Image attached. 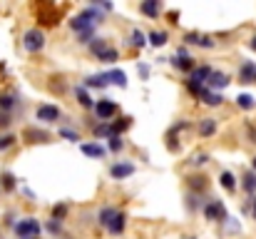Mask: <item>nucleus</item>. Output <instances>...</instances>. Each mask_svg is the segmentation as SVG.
I'll list each match as a JSON object with an SVG mask.
<instances>
[{
	"label": "nucleus",
	"instance_id": "20",
	"mask_svg": "<svg viewBox=\"0 0 256 239\" xmlns=\"http://www.w3.org/2000/svg\"><path fill=\"white\" fill-rule=\"evenodd\" d=\"M130 127H132V117H120L117 122H110V132L117 135V137H120L122 132H127Z\"/></svg>",
	"mask_w": 256,
	"mask_h": 239
},
{
	"label": "nucleus",
	"instance_id": "43",
	"mask_svg": "<svg viewBox=\"0 0 256 239\" xmlns=\"http://www.w3.org/2000/svg\"><path fill=\"white\" fill-rule=\"evenodd\" d=\"M246 209L252 212V217L256 219V194H254V197H249V204H246Z\"/></svg>",
	"mask_w": 256,
	"mask_h": 239
},
{
	"label": "nucleus",
	"instance_id": "24",
	"mask_svg": "<svg viewBox=\"0 0 256 239\" xmlns=\"http://www.w3.org/2000/svg\"><path fill=\"white\" fill-rule=\"evenodd\" d=\"M104 75H107V82H110V85L127 87V75H124L122 70H110V73H104Z\"/></svg>",
	"mask_w": 256,
	"mask_h": 239
},
{
	"label": "nucleus",
	"instance_id": "47",
	"mask_svg": "<svg viewBox=\"0 0 256 239\" xmlns=\"http://www.w3.org/2000/svg\"><path fill=\"white\" fill-rule=\"evenodd\" d=\"M30 239H40V237H30Z\"/></svg>",
	"mask_w": 256,
	"mask_h": 239
},
{
	"label": "nucleus",
	"instance_id": "32",
	"mask_svg": "<svg viewBox=\"0 0 256 239\" xmlns=\"http://www.w3.org/2000/svg\"><path fill=\"white\" fill-rule=\"evenodd\" d=\"M15 142H18V137H15L12 132H5V135H0V152L10 150V147H12Z\"/></svg>",
	"mask_w": 256,
	"mask_h": 239
},
{
	"label": "nucleus",
	"instance_id": "2",
	"mask_svg": "<svg viewBox=\"0 0 256 239\" xmlns=\"http://www.w3.org/2000/svg\"><path fill=\"white\" fill-rule=\"evenodd\" d=\"M40 222L35 219V217H22V219H18L15 224H12V232H15V237L18 239H30V237H40Z\"/></svg>",
	"mask_w": 256,
	"mask_h": 239
},
{
	"label": "nucleus",
	"instance_id": "41",
	"mask_svg": "<svg viewBox=\"0 0 256 239\" xmlns=\"http://www.w3.org/2000/svg\"><path fill=\"white\" fill-rule=\"evenodd\" d=\"M209 162V155H196V157H192V164L194 167H202V164H206Z\"/></svg>",
	"mask_w": 256,
	"mask_h": 239
},
{
	"label": "nucleus",
	"instance_id": "34",
	"mask_svg": "<svg viewBox=\"0 0 256 239\" xmlns=\"http://www.w3.org/2000/svg\"><path fill=\"white\" fill-rule=\"evenodd\" d=\"M92 135H94V137H112V132H110V122H100L97 127H92Z\"/></svg>",
	"mask_w": 256,
	"mask_h": 239
},
{
	"label": "nucleus",
	"instance_id": "44",
	"mask_svg": "<svg viewBox=\"0 0 256 239\" xmlns=\"http://www.w3.org/2000/svg\"><path fill=\"white\" fill-rule=\"evenodd\" d=\"M249 45H252V50H254V53H256V33H254V35H252V40H249Z\"/></svg>",
	"mask_w": 256,
	"mask_h": 239
},
{
	"label": "nucleus",
	"instance_id": "14",
	"mask_svg": "<svg viewBox=\"0 0 256 239\" xmlns=\"http://www.w3.org/2000/svg\"><path fill=\"white\" fill-rule=\"evenodd\" d=\"M72 92H75V100H78V105H80V107H85V110H94V100L87 95V90L82 87V85H75V90H72Z\"/></svg>",
	"mask_w": 256,
	"mask_h": 239
},
{
	"label": "nucleus",
	"instance_id": "33",
	"mask_svg": "<svg viewBox=\"0 0 256 239\" xmlns=\"http://www.w3.org/2000/svg\"><path fill=\"white\" fill-rule=\"evenodd\" d=\"M122 147H124L122 137H117V135L107 137V150H110V152H122Z\"/></svg>",
	"mask_w": 256,
	"mask_h": 239
},
{
	"label": "nucleus",
	"instance_id": "21",
	"mask_svg": "<svg viewBox=\"0 0 256 239\" xmlns=\"http://www.w3.org/2000/svg\"><path fill=\"white\" fill-rule=\"evenodd\" d=\"M110 82H107V75L104 73H100V75H90V78H85V85L82 87H94V90H104Z\"/></svg>",
	"mask_w": 256,
	"mask_h": 239
},
{
	"label": "nucleus",
	"instance_id": "7",
	"mask_svg": "<svg viewBox=\"0 0 256 239\" xmlns=\"http://www.w3.org/2000/svg\"><path fill=\"white\" fill-rule=\"evenodd\" d=\"M229 75L226 73H222V70H212V75L206 80V90H212V92H219V90H224V87H229Z\"/></svg>",
	"mask_w": 256,
	"mask_h": 239
},
{
	"label": "nucleus",
	"instance_id": "27",
	"mask_svg": "<svg viewBox=\"0 0 256 239\" xmlns=\"http://www.w3.org/2000/svg\"><path fill=\"white\" fill-rule=\"evenodd\" d=\"M0 189H5V192H12L15 189V177L10 172H2L0 174Z\"/></svg>",
	"mask_w": 256,
	"mask_h": 239
},
{
	"label": "nucleus",
	"instance_id": "13",
	"mask_svg": "<svg viewBox=\"0 0 256 239\" xmlns=\"http://www.w3.org/2000/svg\"><path fill=\"white\" fill-rule=\"evenodd\" d=\"M256 80V65L252 60H246V63H242V70H239V82H244V85H252Z\"/></svg>",
	"mask_w": 256,
	"mask_h": 239
},
{
	"label": "nucleus",
	"instance_id": "31",
	"mask_svg": "<svg viewBox=\"0 0 256 239\" xmlns=\"http://www.w3.org/2000/svg\"><path fill=\"white\" fill-rule=\"evenodd\" d=\"M202 207H204V204H202V197L189 192V194H186V209H189V212H196V209H202Z\"/></svg>",
	"mask_w": 256,
	"mask_h": 239
},
{
	"label": "nucleus",
	"instance_id": "38",
	"mask_svg": "<svg viewBox=\"0 0 256 239\" xmlns=\"http://www.w3.org/2000/svg\"><path fill=\"white\" fill-rule=\"evenodd\" d=\"M45 229H48L50 234H60V232H62V222H55V219H50V222L45 224Z\"/></svg>",
	"mask_w": 256,
	"mask_h": 239
},
{
	"label": "nucleus",
	"instance_id": "10",
	"mask_svg": "<svg viewBox=\"0 0 256 239\" xmlns=\"http://www.w3.org/2000/svg\"><path fill=\"white\" fill-rule=\"evenodd\" d=\"M170 65L174 68V70H182V73H192L194 68H196V63H194V58H189V55H174V58H170Z\"/></svg>",
	"mask_w": 256,
	"mask_h": 239
},
{
	"label": "nucleus",
	"instance_id": "29",
	"mask_svg": "<svg viewBox=\"0 0 256 239\" xmlns=\"http://www.w3.org/2000/svg\"><path fill=\"white\" fill-rule=\"evenodd\" d=\"M236 105H239L242 110H254V105H256L254 95H246V92H244V95H239V97H236Z\"/></svg>",
	"mask_w": 256,
	"mask_h": 239
},
{
	"label": "nucleus",
	"instance_id": "48",
	"mask_svg": "<svg viewBox=\"0 0 256 239\" xmlns=\"http://www.w3.org/2000/svg\"><path fill=\"white\" fill-rule=\"evenodd\" d=\"M0 192H2V189H0Z\"/></svg>",
	"mask_w": 256,
	"mask_h": 239
},
{
	"label": "nucleus",
	"instance_id": "19",
	"mask_svg": "<svg viewBox=\"0 0 256 239\" xmlns=\"http://www.w3.org/2000/svg\"><path fill=\"white\" fill-rule=\"evenodd\" d=\"M167 40H170V35H167L164 30H152V33L147 35V43H150L152 48H162V45H167Z\"/></svg>",
	"mask_w": 256,
	"mask_h": 239
},
{
	"label": "nucleus",
	"instance_id": "3",
	"mask_svg": "<svg viewBox=\"0 0 256 239\" xmlns=\"http://www.w3.org/2000/svg\"><path fill=\"white\" fill-rule=\"evenodd\" d=\"M202 209H204V217H206L209 222L224 224V222L229 219V217H226V207H224V202H222V199H216V197H214V199H206Z\"/></svg>",
	"mask_w": 256,
	"mask_h": 239
},
{
	"label": "nucleus",
	"instance_id": "25",
	"mask_svg": "<svg viewBox=\"0 0 256 239\" xmlns=\"http://www.w3.org/2000/svg\"><path fill=\"white\" fill-rule=\"evenodd\" d=\"M15 105H18V95H12V92H2L0 95V110L2 112H10Z\"/></svg>",
	"mask_w": 256,
	"mask_h": 239
},
{
	"label": "nucleus",
	"instance_id": "39",
	"mask_svg": "<svg viewBox=\"0 0 256 239\" xmlns=\"http://www.w3.org/2000/svg\"><path fill=\"white\" fill-rule=\"evenodd\" d=\"M199 40H202L199 33H186V35H184V43H186V45H199Z\"/></svg>",
	"mask_w": 256,
	"mask_h": 239
},
{
	"label": "nucleus",
	"instance_id": "8",
	"mask_svg": "<svg viewBox=\"0 0 256 239\" xmlns=\"http://www.w3.org/2000/svg\"><path fill=\"white\" fill-rule=\"evenodd\" d=\"M162 10H164V5H162L160 0H142V3H140V13L147 15L150 20H157V18L162 15Z\"/></svg>",
	"mask_w": 256,
	"mask_h": 239
},
{
	"label": "nucleus",
	"instance_id": "6",
	"mask_svg": "<svg viewBox=\"0 0 256 239\" xmlns=\"http://www.w3.org/2000/svg\"><path fill=\"white\" fill-rule=\"evenodd\" d=\"M35 120L42 122V125H52V122L60 120V107H55V105H38Z\"/></svg>",
	"mask_w": 256,
	"mask_h": 239
},
{
	"label": "nucleus",
	"instance_id": "26",
	"mask_svg": "<svg viewBox=\"0 0 256 239\" xmlns=\"http://www.w3.org/2000/svg\"><path fill=\"white\" fill-rule=\"evenodd\" d=\"M242 187H244V192H246L249 197H254L256 194V172H246V177H244Z\"/></svg>",
	"mask_w": 256,
	"mask_h": 239
},
{
	"label": "nucleus",
	"instance_id": "12",
	"mask_svg": "<svg viewBox=\"0 0 256 239\" xmlns=\"http://www.w3.org/2000/svg\"><path fill=\"white\" fill-rule=\"evenodd\" d=\"M124 227H127V214L117 209V214H114V217H112V222L107 224V232H110V234H122V232H124Z\"/></svg>",
	"mask_w": 256,
	"mask_h": 239
},
{
	"label": "nucleus",
	"instance_id": "28",
	"mask_svg": "<svg viewBox=\"0 0 256 239\" xmlns=\"http://www.w3.org/2000/svg\"><path fill=\"white\" fill-rule=\"evenodd\" d=\"M68 212H70V207H68L65 202H60V204L52 207V219H55V222H62V219L68 217Z\"/></svg>",
	"mask_w": 256,
	"mask_h": 239
},
{
	"label": "nucleus",
	"instance_id": "45",
	"mask_svg": "<svg viewBox=\"0 0 256 239\" xmlns=\"http://www.w3.org/2000/svg\"><path fill=\"white\" fill-rule=\"evenodd\" d=\"M252 172H256V157L252 159Z\"/></svg>",
	"mask_w": 256,
	"mask_h": 239
},
{
	"label": "nucleus",
	"instance_id": "18",
	"mask_svg": "<svg viewBox=\"0 0 256 239\" xmlns=\"http://www.w3.org/2000/svg\"><path fill=\"white\" fill-rule=\"evenodd\" d=\"M127 45L140 50V48H144V45H147V35H144L142 30H137V28H134V30L130 33V38H127Z\"/></svg>",
	"mask_w": 256,
	"mask_h": 239
},
{
	"label": "nucleus",
	"instance_id": "42",
	"mask_svg": "<svg viewBox=\"0 0 256 239\" xmlns=\"http://www.w3.org/2000/svg\"><path fill=\"white\" fill-rule=\"evenodd\" d=\"M137 70H140V75H142L144 80L150 78V65H147V63H140V65H137Z\"/></svg>",
	"mask_w": 256,
	"mask_h": 239
},
{
	"label": "nucleus",
	"instance_id": "5",
	"mask_svg": "<svg viewBox=\"0 0 256 239\" xmlns=\"http://www.w3.org/2000/svg\"><path fill=\"white\" fill-rule=\"evenodd\" d=\"M114 115H117V102H114V100L102 97V100L94 102V117H97L100 122H110Z\"/></svg>",
	"mask_w": 256,
	"mask_h": 239
},
{
	"label": "nucleus",
	"instance_id": "36",
	"mask_svg": "<svg viewBox=\"0 0 256 239\" xmlns=\"http://www.w3.org/2000/svg\"><path fill=\"white\" fill-rule=\"evenodd\" d=\"M60 137H65L68 142H80V132L78 130H70V127H62L60 130Z\"/></svg>",
	"mask_w": 256,
	"mask_h": 239
},
{
	"label": "nucleus",
	"instance_id": "4",
	"mask_svg": "<svg viewBox=\"0 0 256 239\" xmlns=\"http://www.w3.org/2000/svg\"><path fill=\"white\" fill-rule=\"evenodd\" d=\"M22 48H25L28 53H40V50L45 48V33H42L40 28L25 30V35H22Z\"/></svg>",
	"mask_w": 256,
	"mask_h": 239
},
{
	"label": "nucleus",
	"instance_id": "15",
	"mask_svg": "<svg viewBox=\"0 0 256 239\" xmlns=\"http://www.w3.org/2000/svg\"><path fill=\"white\" fill-rule=\"evenodd\" d=\"M216 127H219V125H216V120H214V117H202V120H199V125H196V130H199V135H202V137H212V135L216 132Z\"/></svg>",
	"mask_w": 256,
	"mask_h": 239
},
{
	"label": "nucleus",
	"instance_id": "1",
	"mask_svg": "<svg viewBox=\"0 0 256 239\" xmlns=\"http://www.w3.org/2000/svg\"><path fill=\"white\" fill-rule=\"evenodd\" d=\"M90 50H92L94 60H100V63H114V60H120L117 48L107 45V40H104V38H94V40L90 43Z\"/></svg>",
	"mask_w": 256,
	"mask_h": 239
},
{
	"label": "nucleus",
	"instance_id": "9",
	"mask_svg": "<svg viewBox=\"0 0 256 239\" xmlns=\"http://www.w3.org/2000/svg\"><path fill=\"white\" fill-rule=\"evenodd\" d=\"M134 174V164L132 162H114L112 167H110V177L112 179H127V177H132Z\"/></svg>",
	"mask_w": 256,
	"mask_h": 239
},
{
	"label": "nucleus",
	"instance_id": "30",
	"mask_svg": "<svg viewBox=\"0 0 256 239\" xmlns=\"http://www.w3.org/2000/svg\"><path fill=\"white\" fill-rule=\"evenodd\" d=\"M189 187L194 189V194H199V192L206 187V182H204V177H202V174H192V177H189Z\"/></svg>",
	"mask_w": 256,
	"mask_h": 239
},
{
	"label": "nucleus",
	"instance_id": "11",
	"mask_svg": "<svg viewBox=\"0 0 256 239\" xmlns=\"http://www.w3.org/2000/svg\"><path fill=\"white\" fill-rule=\"evenodd\" d=\"M209 75H212V68H209V65H196V68L189 73V80H186V82H194V85H204V87H206Z\"/></svg>",
	"mask_w": 256,
	"mask_h": 239
},
{
	"label": "nucleus",
	"instance_id": "49",
	"mask_svg": "<svg viewBox=\"0 0 256 239\" xmlns=\"http://www.w3.org/2000/svg\"><path fill=\"white\" fill-rule=\"evenodd\" d=\"M254 82H256V80H254Z\"/></svg>",
	"mask_w": 256,
	"mask_h": 239
},
{
	"label": "nucleus",
	"instance_id": "35",
	"mask_svg": "<svg viewBox=\"0 0 256 239\" xmlns=\"http://www.w3.org/2000/svg\"><path fill=\"white\" fill-rule=\"evenodd\" d=\"M28 137H30V142H48L50 140V135L40 132V130H28Z\"/></svg>",
	"mask_w": 256,
	"mask_h": 239
},
{
	"label": "nucleus",
	"instance_id": "22",
	"mask_svg": "<svg viewBox=\"0 0 256 239\" xmlns=\"http://www.w3.org/2000/svg\"><path fill=\"white\" fill-rule=\"evenodd\" d=\"M114 214H117V209H114V207H102V209H100V214H97V224L107 229V224L112 222V217H114Z\"/></svg>",
	"mask_w": 256,
	"mask_h": 239
},
{
	"label": "nucleus",
	"instance_id": "46",
	"mask_svg": "<svg viewBox=\"0 0 256 239\" xmlns=\"http://www.w3.org/2000/svg\"><path fill=\"white\" fill-rule=\"evenodd\" d=\"M184 239H196V237H184Z\"/></svg>",
	"mask_w": 256,
	"mask_h": 239
},
{
	"label": "nucleus",
	"instance_id": "37",
	"mask_svg": "<svg viewBox=\"0 0 256 239\" xmlns=\"http://www.w3.org/2000/svg\"><path fill=\"white\" fill-rule=\"evenodd\" d=\"M214 45H216V43H214L209 35H202V40H199L196 48H202V50H214Z\"/></svg>",
	"mask_w": 256,
	"mask_h": 239
},
{
	"label": "nucleus",
	"instance_id": "16",
	"mask_svg": "<svg viewBox=\"0 0 256 239\" xmlns=\"http://www.w3.org/2000/svg\"><path fill=\"white\" fill-rule=\"evenodd\" d=\"M199 100H202L204 105H209V107H219V105H224V95H222V92H212V90H204Z\"/></svg>",
	"mask_w": 256,
	"mask_h": 239
},
{
	"label": "nucleus",
	"instance_id": "23",
	"mask_svg": "<svg viewBox=\"0 0 256 239\" xmlns=\"http://www.w3.org/2000/svg\"><path fill=\"white\" fill-rule=\"evenodd\" d=\"M82 152H85L87 157H94V159L104 157V147L97 145V142H87V145H82Z\"/></svg>",
	"mask_w": 256,
	"mask_h": 239
},
{
	"label": "nucleus",
	"instance_id": "40",
	"mask_svg": "<svg viewBox=\"0 0 256 239\" xmlns=\"http://www.w3.org/2000/svg\"><path fill=\"white\" fill-rule=\"evenodd\" d=\"M10 122H12V117H10V112H0V130H5V127H10Z\"/></svg>",
	"mask_w": 256,
	"mask_h": 239
},
{
	"label": "nucleus",
	"instance_id": "17",
	"mask_svg": "<svg viewBox=\"0 0 256 239\" xmlns=\"http://www.w3.org/2000/svg\"><path fill=\"white\" fill-rule=\"evenodd\" d=\"M219 184L226 189V192H236V177H234V172H229V169H224L222 174H219Z\"/></svg>",
	"mask_w": 256,
	"mask_h": 239
}]
</instances>
